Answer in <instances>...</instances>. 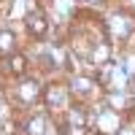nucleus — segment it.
<instances>
[{
  "instance_id": "nucleus-1",
  "label": "nucleus",
  "mask_w": 135,
  "mask_h": 135,
  "mask_svg": "<svg viewBox=\"0 0 135 135\" xmlns=\"http://www.w3.org/2000/svg\"><path fill=\"white\" fill-rule=\"evenodd\" d=\"M38 95H41V86H38V81H32V78H27V81H22V84L16 86V97L25 100V103L38 100Z\"/></svg>"
},
{
  "instance_id": "nucleus-2",
  "label": "nucleus",
  "mask_w": 135,
  "mask_h": 135,
  "mask_svg": "<svg viewBox=\"0 0 135 135\" xmlns=\"http://www.w3.org/2000/svg\"><path fill=\"white\" fill-rule=\"evenodd\" d=\"M97 127H100V132L114 135V132L119 130V116L114 114V111H103V114H100V119H97Z\"/></svg>"
},
{
  "instance_id": "nucleus-3",
  "label": "nucleus",
  "mask_w": 135,
  "mask_h": 135,
  "mask_svg": "<svg viewBox=\"0 0 135 135\" xmlns=\"http://www.w3.org/2000/svg\"><path fill=\"white\" fill-rule=\"evenodd\" d=\"M27 30L32 32V35H46V30H49V22L43 14H27Z\"/></svg>"
},
{
  "instance_id": "nucleus-4",
  "label": "nucleus",
  "mask_w": 135,
  "mask_h": 135,
  "mask_svg": "<svg viewBox=\"0 0 135 135\" xmlns=\"http://www.w3.org/2000/svg\"><path fill=\"white\" fill-rule=\"evenodd\" d=\"M62 100H65V92H62L60 86H49V89H46V103H49L51 108H54V105H60Z\"/></svg>"
},
{
  "instance_id": "nucleus-5",
  "label": "nucleus",
  "mask_w": 135,
  "mask_h": 135,
  "mask_svg": "<svg viewBox=\"0 0 135 135\" xmlns=\"http://www.w3.org/2000/svg\"><path fill=\"white\" fill-rule=\"evenodd\" d=\"M111 30H114L119 38H124L127 32H130V25H127V19H122V16H114V19H111Z\"/></svg>"
},
{
  "instance_id": "nucleus-6",
  "label": "nucleus",
  "mask_w": 135,
  "mask_h": 135,
  "mask_svg": "<svg viewBox=\"0 0 135 135\" xmlns=\"http://www.w3.org/2000/svg\"><path fill=\"white\" fill-rule=\"evenodd\" d=\"M6 62H8V70H11V73H25V68H27L22 54H14V57H8Z\"/></svg>"
},
{
  "instance_id": "nucleus-7",
  "label": "nucleus",
  "mask_w": 135,
  "mask_h": 135,
  "mask_svg": "<svg viewBox=\"0 0 135 135\" xmlns=\"http://www.w3.org/2000/svg\"><path fill=\"white\" fill-rule=\"evenodd\" d=\"M73 92L76 95H89L92 92V81L89 78H73Z\"/></svg>"
},
{
  "instance_id": "nucleus-8",
  "label": "nucleus",
  "mask_w": 135,
  "mask_h": 135,
  "mask_svg": "<svg viewBox=\"0 0 135 135\" xmlns=\"http://www.w3.org/2000/svg\"><path fill=\"white\" fill-rule=\"evenodd\" d=\"M11 46H14V35L8 30H3L0 32V51H11Z\"/></svg>"
},
{
  "instance_id": "nucleus-9",
  "label": "nucleus",
  "mask_w": 135,
  "mask_h": 135,
  "mask_svg": "<svg viewBox=\"0 0 135 135\" xmlns=\"http://www.w3.org/2000/svg\"><path fill=\"white\" fill-rule=\"evenodd\" d=\"M43 127H46V122H43V119H32L30 124H27V132H30V135H43Z\"/></svg>"
},
{
  "instance_id": "nucleus-10",
  "label": "nucleus",
  "mask_w": 135,
  "mask_h": 135,
  "mask_svg": "<svg viewBox=\"0 0 135 135\" xmlns=\"http://www.w3.org/2000/svg\"><path fill=\"white\" fill-rule=\"evenodd\" d=\"M108 103H111V108H114V111H122V108L127 105V100L122 97V95H116V92H114V95H108Z\"/></svg>"
},
{
  "instance_id": "nucleus-11",
  "label": "nucleus",
  "mask_w": 135,
  "mask_h": 135,
  "mask_svg": "<svg viewBox=\"0 0 135 135\" xmlns=\"http://www.w3.org/2000/svg\"><path fill=\"white\" fill-rule=\"evenodd\" d=\"M92 60H95L97 65H103V62L108 60V46H103V43H100V46L95 49V57H92Z\"/></svg>"
},
{
  "instance_id": "nucleus-12",
  "label": "nucleus",
  "mask_w": 135,
  "mask_h": 135,
  "mask_svg": "<svg viewBox=\"0 0 135 135\" xmlns=\"http://www.w3.org/2000/svg\"><path fill=\"white\" fill-rule=\"evenodd\" d=\"M124 70H127V76L135 73V54H130V57L124 60Z\"/></svg>"
},
{
  "instance_id": "nucleus-13",
  "label": "nucleus",
  "mask_w": 135,
  "mask_h": 135,
  "mask_svg": "<svg viewBox=\"0 0 135 135\" xmlns=\"http://www.w3.org/2000/svg\"><path fill=\"white\" fill-rule=\"evenodd\" d=\"M51 60H54V65H62V62H65V54H62L60 49H51Z\"/></svg>"
},
{
  "instance_id": "nucleus-14",
  "label": "nucleus",
  "mask_w": 135,
  "mask_h": 135,
  "mask_svg": "<svg viewBox=\"0 0 135 135\" xmlns=\"http://www.w3.org/2000/svg\"><path fill=\"white\" fill-rule=\"evenodd\" d=\"M89 3H100V0H89Z\"/></svg>"
}]
</instances>
